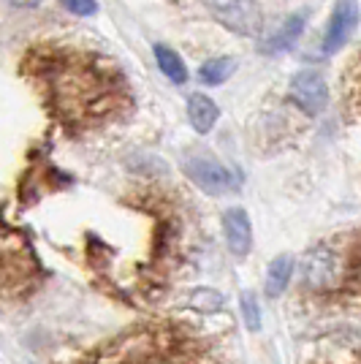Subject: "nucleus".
<instances>
[{
    "instance_id": "obj_1",
    "label": "nucleus",
    "mask_w": 361,
    "mask_h": 364,
    "mask_svg": "<svg viewBox=\"0 0 361 364\" xmlns=\"http://www.w3.org/2000/svg\"><path fill=\"white\" fill-rule=\"evenodd\" d=\"M49 112L68 131H95L131 109V90L112 60L79 46H38L25 60Z\"/></svg>"
},
{
    "instance_id": "obj_2",
    "label": "nucleus",
    "mask_w": 361,
    "mask_h": 364,
    "mask_svg": "<svg viewBox=\"0 0 361 364\" xmlns=\"http://www.w3.org/2000/svg\"><path fill=\"white\" fill-rule=\"evenodd\" d=\"M76 364H234V356L220 334L166 318L117 334Z\"/></svg>"
},
{
    "instance_id": "obj_3",
    "label": "nucleus",
    "mask_w": 361,
    "mask_h": 364,
    "mask_svg": "<svg viewBox=\"0 0 361 364\" xmlns=\"http://www.w3.org/2000/svg\"><path fill=\"white\" fill-rule=\"evenodd\" d=\"M293 304L313 316L361 310V223L318 240L301 256Z\"/></svg>"
},
{
    "instance_id": "obj_4",
    "label": "nucleus",
    "mask_w": 361,
    "mask_h": 364,
    "mask_svg": "<svg viewBox=\"0 0 361 364\" xmlns=\"http://www.w3.org/2000/svg\"><path fill=\"white\" fill-rule=\"evenodd\" d=\"M41 283V264L31 240L0 220V299H22Z\"/></svg>"
},
{
    "instance_id": "obj_5",
    "label": "nucleus",
    "mask_w": 361,
    "mask_h": 364,
    "mask_svg": "<svg viewBox=\"0 0 361 364\" xmlns=\"http://www.w3.org/2000/svg\"><path fill=\"white\" fill-rule=\"evenodd\" d=\"M210 14L237 36H258L264 28V11L258 0H204Z\"/></svg>"
},
{
    "instance_id": "obj_6",
    "label": "nucleus",
    "mask_w": 361,
    "mask_h": 364,
    "mask_svg": "<svg viewBox=\"0 0 361 364\" xmlns=\"http://www.w3.org/2000/svg\"><path fill=\"white\" fill-rule=\"evenodd\" d=\"M185 171H188V177L196 182L204 193H210V196H223V193L237 188V177H234L226 166H220L217 161L204 158V155L188 158V161H185Z\"/></svg>"
},
{
    "instance_id": "obj_7",
    "label": "nucleus",
    "mask_w": 361,
    "mask_h": 364,
    "mask_svg": "<svg viewBox=\"0 0 361 364\" xmlns=\"http://www.w3.org/2000/svg\"><path fill=\"white\" fill-rule=\"evenodd\" d=\"M356 25H359V3L356 0H337V6L329 16V25H326V33H323V46H320L323 55H334L353 36Z\"/></svg>"
},
{
    "instance_id": "obj_8",
    "label": "nucleus",
    "mask_w": 361,
    "mask_h": 364,
    "mask_svg": "<svg viewBox=\"0 0 361 364\" xmlns=\"http://www.w3.org/2000/svg\"><path fill=\"white\" fill-rule=\"evenodd\" d=\"M291 95L304 114H320L329 104L326 79L316 71H299L291 79Z\"/></svg>"
},
{
    "instance_id": "obj_9",
    "label": "nucleus",
    "mask_w": 361,
    "mask_h": 364,
    "mask_svg": "<svg viewBox=\"0 0 361 364\" xmlns=\"http://www.w3.org/2000/svg\"><path fill=\"white\" fill-rule=\"evenodd\" d=\"M223 228H226V242L228 250L234 256H247L250 245H253V228H250V218L244 210L234 207L223 215Z\"/></svg>"
},
{
    "instance_id": "obj_10",
    "label": "nucleus",
    "mask_w": 361,
    "mask_h": 364,
    "mask_svg": "<svg viewBox=\"0 0 361 364\" xmlns=\"http://www.w3.org/2000/svg\"><path fill=\"white\" fill-rule=\"evenodd\" d=\"M343 101L350 120L361 122V49L347 60L343 71Z\"/></svg>"
},
{
    "instance_id": "obj_11",
    "label": "nucleus",
    "mask_w": 361,
    "mask_h": 364,
    "mask_svg": "<svg viewBox=\"0 0 361 364\" xmlns=\"http://www.w3.org/2000/svg\"><path fill=\"white\" fill-rule=\"evenodd\" d=\"M304 22H307V11H299V14L288 16L286 22L280 25V31H274L264 41V52L266 55H277V52H288L291 46L296 44V38L301 36V31H304Z\"/></svg>"
},
{
    "instance_id": "obj_12",
    "label": "nucleus",
    "mask_w": 361,
    "mask_h": 364,
    "mask_svg": "<svg viewBox=\"0 0 361 364\" xmlns=\"http://www.w3.org/2000/svg\"><path fill=\"white\" fill-rule=\"evenodd\" d=\"M217 104L207 98V95H190L188 98V117H190V125L196 128L198 134H210L212 128H215V122H217Z\"/></svg>"
},
{
    "instance_id": "obj_13",
    "label": "nucleus",
    "mask_w": 361,
    "mask_h": 364,
    "mask_svg": "<svg viewBox=\"0 0 361 364\" xmlns=\"http://www.w3.org/2000/svg\"><path fill=\"white\" fill-rule=\"evenodd\" d=\"M291 274H293V258L291 256H277L269 264V272H266V294L271 299L280 296L291 283Z\"/></svg>"
},
{
    "instance_id": "obj_14",
    "label": "nucleus",
    "mask_w": 361,
    "mask_h": 364,
    "mask_svg": "<svg viewBox=\"0 0 361 364\" xmlns=\"http://www.w3.org/2000/svg\"><path fill=\"white\" fill-rule=\"evenodd\" d=\"M155 60H158L161 71H163L174 85H185V82H188V68H185V63H182V58L174 49L158 44L155 46Z\"/></svg>"
},
{
    "instance_id": "obj_15",
    "label": "nucleus",
    "mask_w": 361,
    "mask_h": 364,
    "mask_svg": "<svg viewBox=\"0 0 361 364\" xmlns=\"http://www.w3.org/2000/svg\"><path fill=\"white\" fill-rule=\"evenodd\" d=\"M310 364H361V346H356V343L329 346V348L320 350Z\"/></svg>"
},
{
    "instance_id": "obj_16",
    "label": "nucleus",
    "mask_w": 361,
    "mask_h": 364,
    "mask_svg": "<svg viewBox=\"0 0 361 364\" xmlns=\"http://www.w3.org/2000/svg\"><path fill=\"white\" fill-rule=\"evenodd\" d=\"M234 68H237V63L231 60V58H215V60H207L201 65L198 79L204 85H223L228 76L234 74Z\"/></svg>"
},
{
    "instance_id": "obj_17",
    "label": "nucleus",
    "mask_w": 361,
    "mask_h": 364,
    "mask_svg": "<svg viewBox=\"0 0 361 364\" xmlns=\"http://www.w3.org/2000/svg\"><path fill=\"white\" fill-rule=\"evenodd\" d=\"M242 313H244V323L253 332L261 329V310H258V302L253 294H242Z\"/></svg>"
},
{
    "instance_id": "obj_18",
    "label": "nucleus",
    "mask_w": 361,
    "mask_h": 364,
    "mask_svg": "<svg viewBox=\"0 0 361 364\" xmlns=\"http://www.w3.org/2000/svg\"><path fill=\"white\" fill-rule=\"evenodd\" d=\"M63 3H65L68 11H74L79 16H90L98 11V3L95 0H63Z\"/></svg>"
},
{
    "instance_id": "obj_19",
    "label": "nucleus",
    "mask_w": 361,
    "mask_h": 364,
    "mask_svg": "<svg viewBox=\"0 0 361 364\" xmlns=\"http://www.w3.org/2000/svg\"><path fill=\"white\" fill-rule=\"evenodd\" d=\"M6 3H11V6H19V9H31V6H38L41 0H6Z\"/></svg>"
}]
</instances>
